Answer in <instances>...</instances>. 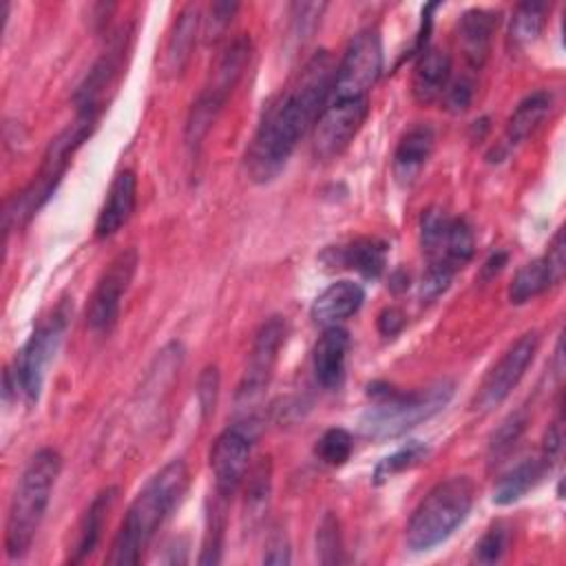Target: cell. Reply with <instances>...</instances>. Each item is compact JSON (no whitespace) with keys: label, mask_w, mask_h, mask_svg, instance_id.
I'll return each instance as SVG.
<instances>
[{"label":"cell","mask_w":566,"mask_h":566,"mask_svg":"<svg viewBox=\"0 0 566 566\" xmlns=\"http://www.w3.org/2000/svg\"><path fill=\"white\" fill-rule=\"evenodd\" d=\"M546 2H522L515 7L513 18H511V42L517 46H526L535 42L544 29L546 13H548Z\"/></svg>","instance_id":"29"},{"label":"cell","mask_w":566,"mask_h":566,"mask_svg":"<svg viewBox=\"0 0 566 566\" xmlns=\"http://www.w3.org/2000/svg\"><path fill=\"white\" fill-rule=\"evenodd\" d=\"M290 542L283 533H274L270 535L268 544H265V553H263V562L265 564H290Z\"/></svg>","instance_id":"40"},{"label":"cell","mask_w":566,"mask_h":566,"mask_svg":"<svg viewBox=\"0 0 566 566\" xmlns=\"http://www.w3.org/2000/svg\"><path fill=\"white\" fill-rule=\"evenodd\" d=\"M137 203V177L133 170H119L106 192V199L95 219V237L108 239L117 234L135 212Z\"/></svg>","instance_id":"18"},{"label":"cell","mask_w":566,"mask_h":566,"mask_svg":"<svg viewBox=\"0 0 566 566\" xmlns=\"http://www.w3.org/2000/svg\"><path fill=\"white\" fill-rule=\"evenodd\" d=\"M365 303V287L356 281L343 279L332 285H327L312 303L310 316L316 325L332 327L338 325L340 321L349 318L360 310Z\"/></svg>","instance_id":"23"},{"label":"cell","mask_w":566,"mask_h":566,"mask_svg":"<svg viewBox=\"0 0 566 566\" xmlns=\"http://www.w3.org/2000/svg\"><path fill=\"white\" fill-rule=\"evenodd\" d=\"M475 77L473 73H462L460 77L451 80L447 91H444V106L449 113L453 115H460L464 111H469L471 102H473V95H475Z\"/></svg>","instance_id":"35"},{"label":"cell","mask_w":566,"mask_h":566,"mask_svg":"<svg viewBox=\"0 0 566 566\" xmlns=\"http://www.w3.org/2000/svg\"><path fill=\"white\" fill-rule=\"evenodd\" d=\"M555 283H559V281H557V276L553 274V270H551L546 256L533 259V261L524 263V265L515 272V276H513V281H511V285H509V301H511L513 305H524V303L533 301L535 296L544 294V292H546L551 285H555Z\"/></svg>","instance_id":"27"},{"label":"cell","mask_w":566,"mask_h":566,"mask_svg":"<svg viewBox=\"0 0 566 566\" xmlns=\"http://www.w3.org/2000/svg\"><path fill=\"white\" fill-rule=\"evenodd\" d=\"M352 451H354V438L343 427H332L323 431V436L316 440V447H314L316 458L327 467L345 464Z\"/></svg>","instance_id":"30"},{"label":"cell","mask_w":566,"mask_h":566,"mask_svg":"<svg viewBox=\"0 0 566 566\" xmlns=\"http://www.w3.org/2000/svg\"><path fill=\"white\" fill-rule=\"evenodd\" d=\"M199 24H201V11L197 4H186L177 13L166 42V53H164V71L168 75H179L186 69L197 42Z\"/></svg>","instance_id":"25"},{"label":"cell","mask_w":566,"mask_h":566,"mask_svg":"<svg viewBox=\"0 0 566 566\" xmlns=\"http://www.w3.org/2000/svg\"><path fill=\"white\" fill-rule=\"evenodd\" d=\"M369 113V97L340 99L327 97L316 124L312 126V153L318 161L338 159L363 128Z\"/></svg>","instance_id":"11"},{"label":"cell","mask_w":566,"mask_h":566,"mask_svg":"<svg viewBox=\"0 0 566 566\" xmlns=\"http://www.w3.org/2000/svg\"><path fill=\"white\" fill-rule=\"evenodd\" d=\"M237 9H239L237 2H212L208 9V18H203V40L206 42L219 40L230 27Z\"/></svg>","instance_id":"36"},{"label":"cell","mask_w":566,"mask_h":566,"mask_svg":"<svg viewBox=\"0 0 566 566\" xmlns=\"http://www.w3.org/2000/svg\"><path fill=\"white\" fill-rule=\"evenodd\" d=\"M117 493H119L117 486H106L86 506V511H84V515L77 524L75 542H73L71 553H69L71 564L84 562L97 548L99 537H102V528H104V520L108 517V511L113 509V504L117 500Z\"/></svg>","instance_id":"24"},{"label":"cell","mask_w":566,"mask_h":566,"mask_svg":"<svg viewBox=\"0 0 566 566\" xmlns=\"http://www.w3.org/2000/svg\"><path fill=\"white\" fill-rule=\"evenodd\" d=\"M537 349H539V332L537 329H528L520 338H515L504 349V354L497 358V363L482 378V382L471 400V409L480 411V413H489L495 407H500L511 396V391L520 385V380L524 378Z\"/></svg>","instance_id":"10"},{"label":"cell","mask_w":566,"mask_h":566,"mask_svg":"<svg viewBox=\"0 0 566 566\" xmlns=\"http://www.w3.org/2000/svg\"><path fill=\"white\" fill-rule=\"evenodd\" d=\"M546 471H551V462L542 453L537 458H526L517 462L497 480L493 489V502L500 506L517 502L544 478Z\"/></svg>","instance_id":"26"},{"label":"cell","mask_w":566,"mask_h":566,"mask_svg":"<svg viewBox=\"0 0 566 566\" xmlns=\"http://www.w3.org/2000/svg\"><path fill=\"white\" fill-rule=\"evenodd\" d=\"M349 334L340 325L325 327L312 352L314 378L323 389H338L345 380Z\"/></svg>","instance_id":"19"},{"label":"cell","mask_w":566,"mask_h":566,"mask_svg":"<svg viewBox=\"0 0 566 566\" xmlns=\"http://www.w3.org/2000/svg\"><path fill=\"white\" fill-rule=\"evenodd\" d=\"M526 422H528V418H526L524 411H515L506 420H502L500 427L493 431V436L489 440L491 458L506 455L515 447V442L522 438V433L526 429Z\"/></svg>","instance_id":"34"},{"label":"cell","mask_w":566,"mask_h":566,"mask_svg":"<svg viewBox=\"0 0 566 566\" xmlns=\"http://www.w3.org/2000/svg\"><path fill=\"white\" fill-rule=\"evenodd\" d=\"M544 256H546V261H548L553 274L557 276V281H562L564 270H566V248H564V230H562V228H559V230L555 232V237L551 239L548 250H546Z\"/></svg>","instance_id":"39"},{"label":"cell","mask_w":566,"mask_h":566,"mask_svg":"<svg viewBox=\"0 0 566 566\" xmlns=\"http://www.w3.org/2000/svg\"><path fill=\"white\" fill-rule=\"evenodd\" d=\"M506 261H509V252H506V250H495V252H491V256L482 263L480 279H482V281L493 279L495 274L502 272V268L506 265Z\"/></svg>","instance_id":"42"},{"label":"cell","mask_w":566,"mask_h":566,"mask_svg":"<svg viewBox=\"0 0 566 566\" xmlns=\"http://www.w3.org/2000/svg\"><path fill=\"white\" fill-rule=\"evenodd\" d=\"M126 51V38L117 35L111 46L102 53V57L93 64V69L88 71L86 80L80 84L77 93H75V104H77V113H93V115H102L104 111V95L111 88L115 75L122 69V55Z\"/></svg>","instance_id":"17"},{"label":"cell","mask_w":566,"mask_h":566,"mask_svg":"<svg viewBox=\"0 0 566 566\" xmlns=\"http://www.w3.org/2000/svg\"><path fill=\"white\" fill-rule=\"evenodd\" d=\"M137 265L139 254L135 248H124L108 261L86 305V325L93 332H108L117 323L122 298L130 287Z\"/></svg>","instance_id":"13"},{"label":"cell","mask_w":566,"mask_h":566,"mask_svg":"<svg viewBox=\"0 0 566 566\" xmlns=\"http://www.w3.org/2000/svg\"><path fill=\"white\" fill-rule=\"evenodd\" d=\"M69 327L66 303H60L49 318H44L22 349L15 354L13 363L4 369V398L20 396L27 405H35L42 394L46 369L60 349Z\"/></svg>","instance_id":"8"},{"label":"cell","mask_w":566,"mask_h":566,"mask_svg":"<svg viewBox=\"0 0 566 566\" xmlns=\"http://www.w3.org/2000/svg\"><path fill=\"white\" fill-rule=\"evenodd\" d=\"M60 471L62 455L51 447L38 449L22 469L4 524V553L9 559H22L29 553Z\"/></svg>","instance_id":"3"},{"label":"cell","mask_w":566,"mask_h":566,"mask_svg":"<svg viewBox=\"0 0 566 566\" xmlns=\"http://www.w3.org/2000/svg\"><path fill=\"white\" fill-rule=\"evenodd\" d=\"M316 557L321 564H340L345 562V548H343V535L338 517L327 511L316 528Z\"/></svg>","instance_id":"31"},{"label":"cell","mask_w":566,"mask_h":566,"mask_svg":"<svg viewBox=\"0 0 566 566\" xmlns=\"http://www.w3.org/2000/svg\"><path fill=\"white\" fill-rule=\"evenodd\" d=\"M250 55H252V42L245 33L237 35L219 53L214 66L208 73V80H206L201 93L192 102L188 119H186L184 137H186V146L190 153H197V148L201 146L210 126L223 111L230 93L234 91L245 66L250 64Z\"/></svg>","instance_id":"7"},{"label":"cell","mask_w":566,"mask_h":566,"mask_svg":"<svg viewBox=\"0 0 566 566\" xmlns=\"http://www.w3.org/2000/svg\"><path fill=\"white\" fill-rule=\"evenodd\" d=\"M553 108V93L551 91H533L528 93L511 113L504 137L497 146V157H506L513 148H517L522 142H526L539 124L546 119V115Z\"/></svg>","instance_id":"20"},{"label":"cell","mask_w":566,"mask_h":566,"mask_svg":"<svg viewBox=\"0 0 566 566\" xmlns=\"http://www.w3.org/2000/svg\"><path fill=\"white\" fill-rule=\"evenodd\" d=\"M245 478H248V484H245V509L243 511H245L248 524H256L263 517V513L270 504V493H272V462H270V458H261L252 467L250 475L245 473Z\"/></svg>","instance_id":"28"},{"label":"cell","mask_w":566,"mask_h":566,"mask_svg":"<svg viewBox=\"0 0 566 566\" xmlns=\"http://www.w3.org/2000/svg\"><path fill=\"white\" fill-rule=\"evenodd\" d=\"M97 122H99V115L75 113V119L49 142L33 179L20 192L11 195L4 203V234L7 237L11 230L24 228L40 212V208L51 199V195L55 192L57 184L62 181L66 168L71 166L73 155L93 135Z\"/></svg>","instance_id":"5"},{"label":"cell","mask_w":566,"mask_h":566,"mask_svg":"<svg viewBox=\"0 0 566 566\" xmlns=\"http://www.w3.org/2000/svg\"><path fill=\"white\" fill-rule=\"evenodd\" d=\"M327 4L323 2H296L292 4V11H294V35H298L301 40L303 38H310V33L316 29L318 20H321V13L325 11Z\"/></svg>","instance_id":"38"},{"label":"cell","mask_w":566,"mask_h":566,"mask_svg":"<svg viewBox=\"0 0 566 566\" xmlns=\"http://www.w3.org/2000/svg\"><path fill=\"white\" fill-rule=\"evenodd\" d=\"M334 71V55L327 49L316 51L265 106L245 153V170L254 184H268L285 168L296 144L327 104Z\"/></svg>","instance_id":"1"},{"label":"cell","mask_w":566,"mask_h":566,"mask_svg":"<svg viewBox=\"0 0 566 566\" xmlns=\"http://www.w3.org/2000/svg\"><path fill=\"white\" fill-rule=\"evenodd\" d=\"M389 243L378 237H358L323 252V263L329 268L354 270L365 279H378L385 272Z\"/></svg>","instance_id":"16"},{"label":"cell","mask_w":566,"mask_h":566,"mask_svg":"<svg viewBox=\"0 0 566 566\" xmlns=\"http://www.w3.org/2000/svg\"><path fill=\"white\" fill-rule=\"evenodd\" d=\"M475 486L469 475H451L436 482L429 493L413 509L405 539L409 551H431L453 535V531L469 517Z\"/></svg>","instance_id":"6"},{"label":"cell","mask_w":566,"mask_h":566,"mask_svg":"<svg viewBox=\"0 0 566 566\" xmlns=\"http://www.w3.org/2000/svg\"><path fill=\"white\" fill-rule=\"evenodd\" d=\"M287 338V321L281 314L268 316L252 340L248 365L243 369L239 389H237V402L239 407H252L270 385V378L274 374V367L279 363L281 349Z\"/></svg>","instance_id":"12"},{"label":"cell","mask_w":566,"mask_h":566,"mask_svg":"<svg viewBox=\"0 0 566 566\" xmlns=\"http://www.w3.org/2000/svg\"><path fill=\"white\" fill-rule=\"evenodd\" d=\"M382 73V40L376 27H365L352 35L336 62L329 97L360 99L369 97Z\"/></svg>","instance_id":"9"},{"label":"cell","mask_w":566,"mask_h":566,"mask_svg":"<svg viewBox=\"0 0 566 566\" xmlns=\"http://www.w3.org/2000/svg\"><path fill=\"white\" fill-rule=\"evenodd\" d=\"M451 82V57L447 51L427 46L418 53L411 73V95L418 104H431L444 95Z\"/></svg>","instance_id":"22"},{"label":"cell","mask_w":566,"mask_h":566,"mask_svg":"<svg viewBox=\"0 0 566 566\" xmlns=\"http://www.w3.org/2000/svg\"><path fill=\"white\" fill-rule=\"evenodd\" d=\"M511 537H513V533H511V526L506 522H493L484 531V535L475 542L473 559L478 564H495V562H500L506 555L509 546H511Z\"/></svg>","instance_id":"33"},{"label":"cell","mask_w":566,"mask_h":566,"mask_svg":"<svg viewBox=\"0 0 566 566\" xmlns=\"http://www.w3.org/2000/svg\"><path fill=\"white\" fill-rule=\"evenodd\" d=\"M502 13L497 9H469L458 20V44L467 62V71L478 75L484 66L493 33Z\"/></svg>","instance_id":"15"},{"label":"cell","mask_w":566,"mask_h":566,"mask_svg":"<svg viewBox=\"0 0 566 566\" xmlns=\"http://www.w3.org/2000/svg\"><path fill=\"white\" fill-rule=\"evenodd\" d=\"M453 391L455 385L449 378L411 391H400L387 382H374L367 387L371 407L360 416V433L371 440L398 438L442 411L453 398Z\"/></svg>","instance_id":"4"},{"label":"cell","mask_w":566,"mask_h":566,"mask_svg":"<svg viewBox=\"0 0 566 566\" xmlns=\"http://www.w3.org/2000/svg\"><path fill=\"white\" fill-rule=\"evenodd\" d=\"M405 327V314L398 307H385L378 314V332L382 336H396Z\"/></svg>","instance_id":"41"},{"label":"cell","mask_w":566,"mask_h":566,"mask_svg":"<svg viewBox=\"0 0 566 566\" xmlns=\"http://www.w3.org/2000/svg\"><path fill=\"white\" fill-rule=\"evenodd\" d=\"M219 369L214 365H208L197 380V402H199V411L203 418H208L214 407H217V398H219Z\"/></svg>","instance_id":"37"},{"label":"cell","mask_w":566,"mask_h":566,"mask_svg":"<svg viewBox=\"0 0 566 566\" xmlns=\"http://www.w3.org/2000/svg\"><path fill=\"white\" fill-rule=\"evenodd\" d=\"M427 453H429V447L422 444V442H418V440H413V442L400 447L398 451H394L391 455L382 458V460L376 464V469H374V482L380 484V482L394 478L396 473H402V471L416 467L420 460L427 458Z\"/></svg>","instance_id":"32"},{"label":"cell","mask_w":566,"mask_h":566,"mask_svg":"<svg viewBox=\"0 0 566 566\" xmlns=\"http://www.w3.org/2000/svg\"><path fill=\"white\" fill-rule=\"evenodd\" d=\"M252 424L237 422L223 429L210 447V471L214 478V495L230 502L245 480L252 453Z\"/></svg>","instance_id":"14"},{"label":"cell","mask_w":566,"mask_h":566,"mask_svg":"<svg viewBox=\"0 0 566 566\" xmlns=\"http://www.w3.org/2000/svg\"><path fill=\"white\" fill-rule=\"evenodd\" d=\"M190 482L188 467L181 458L166 462L130 502L119 531L106 555L108 564L133 566L142 562L144 551L153 542L159 526L181 502Z\"/></svg>","instance_id":"2"},{"label":"cell","mask_w":566,"mask_h":566,"mask_svg":"<svg viewBox=\"0 0 566 566\" xmlns=\"http://www.w3.org/2000/svg\"><path fill=\"white\" fill-rule=\"evenodd\" d=\"M436 146V130L429 124H416L402 133L394 150L391 170L398 184L409 186L427 166Z\"/></svg>","instance_id":"21"}]
</instances>
